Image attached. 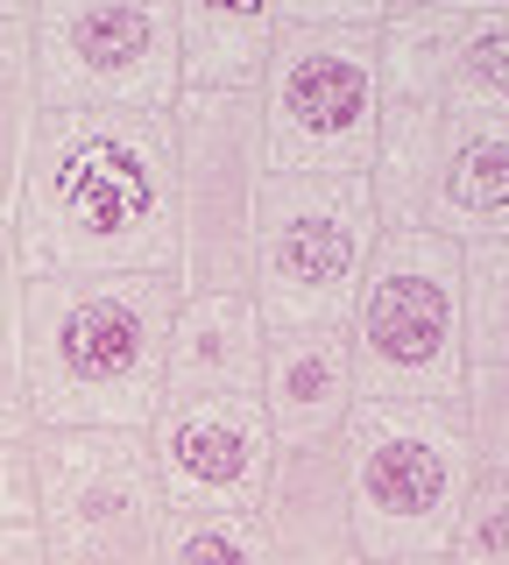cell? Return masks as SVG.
<instances>
[{
  "label": "cell",
  "mask_w": 509,
  "mask_h": 565,
  "mask_svg": "<svg viewBox=\"0 0 509 565\" xmlns=\"http://www.w3.org/2000/svg\"><path fill=\"white\" fill-rule=\"evenodd\" d=\"M22 276H178L170 114H50L8 212Z\"/></svg>",
  "instance_id": "obj_1"
},
{
  "label": "cell",
  "mask_w": 509,
  "mask_h": 565,
  "mask_svg": "<svg viewBox=\"0 0 509 565\" xmlns=\"http://www.w3.org/2000/svg\"><path fill=\"white\" fill-rule=\"evenodd\" d=\"M178 276H43L29 282V417L36 431H149Z\"/></svg>",
  "instance_id": "obj_2"
},
{
  "label": "cell",
  "mask_w": 509,
  "mask_h": 565,
  "mask_svg": "<svg viewBox=\"0 0 509 565\" xmlns=\"http://www.w3.org/2000/svg\"><path fill=\"white\" fill-rule=\"evenodd\" d=\"M340 452L361 558H446L474 488L460 403H354Z\"/></svg>",
  "instance_id": "obj_3"
},
{
  "label": "cell",
  "mask_w": 509,
  "mask_h": 565,
  "mask_svg": "<svg viewBox=\"0 0 509 565\" xmlns=\"http://www.w3.org/2000/svg\"><path fill=\"white\" fill-rule=\"evenodd\" d=\"M361 403H460V247L438 234H390L382 226L368 276L347 311Z\"/></svg>",
  "instance_id": "obj_4"
},
{
  "label": "cell",
  "mask_w": 509,
  "mask_h": 565,
  "mask_svg": "<svg viewBox=\"0 0 509 565\" xmlns=\"http://www.w3.org/2000/svg\"><path fill=\"white\" fill-rule=\"evenodd\" d=\"M382 241V212L368 170H276L255 220L248 297L269 332L347 326L368 255Z\"/></svg>",
  "instance_id": "obj_5"
},
{
  "label": "cell",
  "mask_w": 509,
  "mask_h": 565,
  "mask_svg": "<svg viewBox=\"0 0 509 565\" xmlns=\"http://www.w3.org/2000/svg\"><path fill=\"white\" fill-rule=\"evenodd\" d=\"M178 141V290H241L255 276V220L269 191V135L262 99H199L170 106Z\"/></svg>",
  "instance_id": "obj_6"
},
{
  "label": "cell",
  "mask_w": 509,
  "mask_h": 565,
  "mask_svg": "<svg viewBox=\"0 0 509 565\" xmlns=\"http://www.w3.org/2000/svg\"><path fill=\"white\" fill-rule=\"evenodd\" d=\"M36 85L50 114H170L178 0H36Z\"/></svg>",
  "instance_id": "obj_7"
},
{
  "label": "cell",
  "mask_w": 509,
  "mask_h": 565,
  "mask_svg": "<svg viewBox=\"0 0 509 565\" xmlns=\"http://www.w3.org/2000/svg\"><path fill=\"white\" fill-rule=\"evenodd\" d=\"M375 35L382 29L276 22L269 78H262L269 170H368V156H375V120H382Z\"/></svg>",
  "instance_id": "obj_8"
},
{
  "label": "cell",
  "mask_w": 509,
  "mask_h": 565,
  "mask_svg": "<svg viewBox=\"0 0 509 565\" xmlns=\"http://www.w3.org/2000/svg\"><path fill=\"white\" fill-rule=\"evenodd\" d=\"M43 565H156L163 488L142 431H36Z\"/></svg>",
  "instance_id": "obj_9"
},
{
  "label": "cell",
  "mask_w": 509,
  "mask_h": 565,
  "mask_svg": "<svg viewBox=\"0 0 509 565\" xmlns=\"http://www.w3.org/2000/svg\"><path fill=\"white\" fill-rule=\"evenodd\" d=\"M163 509H234L255 516L276 467V438L255 396H163L142 431Z\"/></svg>",
  "instance_id": "obj_10"
},
{
  "label": "cell",
  "mask_w": 509,
  "mask_h": 565,
  "mask_svg": "<svg viewBox=\"0 0 509 565\" xmlns=\"http://www.w3.org/2000/svg\"><path fill=\"white\" fill-rule=\"evenodd\" d=\"M255 516H262V537H269V565H368L354 544L340 438H326V446H276V467H269Z\"/></svg>",
  "instance_id": "obj_11"
},
{
  "label": "cell",
  "mask_w": 509,
  "mask_h": 565,
  "mask_svg": "<svg viewBox=\"0 0 509 565\" xmlns=\"http://www.w3.org/2000/svg\"><path fill=\"white\" fill-rule=\"evenodd\" d=\"M255 403H262V417H269L276 446H326V438H340L347 417H354V403H361L347 332L340 326L269 332Z\"/></svg>",
  "instance_id": "obj_12"
},
{
  "label": "cell",
  "mask_w": 509,
  "mask_h": 565,
  "mask_svg": "<svg viewBox=\"0 0 509 565\" xmlns=\"http://www.w3.org/2000/svg\"><path fill=\"white\" fill-rule=\"evenodd\" d=\"M262 347H269V326H262L255 297H241V290L178 297L170 353H163V396H178V403H191V396H255Z\"/></svg>",
  "instance_id": "obj_13"
},
{
  "label": "cell",
  "mask_w": 509,
  "mask_h": 565,
  "mask_svg": "<svg viewBox=\"0 0 509 565\" xmlns=\"http://www.w3.org/2000/svg\"><path fill=\"white\" fill-rule=\"evenodd\" d=\"M417 234L453 247L509 241V120H453L446 156L417 212Z\"/></svg>",
  "instance_id": "obj_14"
},
{
  "label": "cell",
  "mask_w": 509,
  "mask_h": 565,
  "mask_svg": "<svg viewBox=\"0 0 509 565\" xmlns=\"http://www.w3.org/2000/svg\"><path fill=\"white\" fill-rule=\"evenodd\" d=\"M276 22L269 8H199L178 0V78L199 99H262Z\"/></svg>",
  "instance_id": "obj_15"
},
{
  "label": "cell",
  "mask_w": 509,
  "mask_h": 565,
  "mask_svg": "<svg viewBox=\"0 0 509 565\" xmlns=\"http://www.w3.org/2000/svg\"><path fill=\"white\" fill-rule=\"evenodd\" d=\"M467 22H474V0H390L375 35L382 106H446V78Z\"/></svg>",
  "instance_id": "obj_16"
},
{
  "label": "cell",
  "mask_w": 509,
  "mask_h": 565,
  "mask_svg": "<svg viewBox=\"0 0 509 565\" xmlns=\"http://www.w3.org/2000/svg\"><path fill=\"white\" fill-rule=\"evenodd\" d=\"M446 106H382L368 191H375V212L390 234H417V212H425V191L438 177V156H446Z\"/></svg>",
  "instance_id": "obj_17"
},
{
  "label": "cell",
  "mask_w": 509,
  "mask_h": 565,
  "mask_svg": "<svg viewBox=\"0 0 509 565\" xmlns=\"http://www.w3.org/2000/svg\"><path fill=\"white\" fill-rule=\"evenodd\" d=\"M36 0H0V220L22 199V170L43 128V85H36Z\"/></svg>",
  "instance_id": "obj_18"
},
{
  "label": "cell",
  "mask_w": 509,
  "mask_h": 565,
  "mask_svg": "<svg viewBox=\"0 0 509 565\" xmlns=\"http://www.w3.org/2000/svg\"><path fill=\"white\" fill-rule=\"evenodd\" d=\"M453 120H509V0H474L460 57L446 78Z\"/></svg>",
  "instance_id": "obj_19"
},
{
  "label": "cell",
  "mask_w": 509,
  "mask_h": 565,
  "mask_svg": "<svg viewBox=\"0 0 509 565\" xmlns=\"http://www.w3.org/2000/svg\"><path fill=\"white\" fill-rule=\"evenodd\" d=\"M460 347L467 367H509V241L460 247Z\"/></svg>",
  "instance_id": "obj_20"
},
{
  "label": "cell",
  "mask_w": 509,
  "mask_h": 565,
  "mask_svg": "<svg viewBox=\"0 0 509 565\" xmlns=\"http://www.w3.org/2000/svg\"><path fill=\"white\" fill-rule=\"evenodd\" d=\"M156 565H269V537L262 516L234 509H163Z\"/></svg>",
  "instance_id": "obj_21"
},
{
  "label": "cell",
  "mask_w": 509,
  "mask_h": 565,
  "mask_svg": "<svg viewBox=\"0 0 509 565\" xmlns=\"http://www.w3.org/2000/svg\"><path fill=\"white\" fill-rule=\"evenodd\" d=\"M29 276L14 255V234L0 220V438H29Z\"/></svg>",
  "instance_id": "obj_22"
},
{
  "label": "cell",
  "mask_w": 509,
  "mask_h": 565,
  "mask_svg": "<svg viewBox=\"0 0 509 565\" xmlns=\"http://www.w3.org/2000/svg\"><path fill=\"white\" fill-rule=\"evenodd\" d=\"M446 565H509V473H474Z\"/></svg>",
  "instance_id": "obj_23"
},
{
  "label": "cell",
  "mask_w": 509,
  "mask_h": 565,
  "mask_svg": "<svg viewBox=\"0 0 509 565\" xmlns=\"http://www.w3.org/2000/svg\"><path fill=\"white\" fill-rule=\"evenodd\" d=\"M460 431H467L474 473H509V367H467Z\"/></svg>",
  "instance_id": "obj_24"
},
{
  "label": "cell",
  "mask_w": 509,
  "mask_h": 565,
  "mask_svg": "<svg viewBox=\"0 0 509 565\" xmlns=\"http://www.w3.org/2000/svg\"><path fill=\"white\" fill-rule=\"evenodd\" d=\"M36 438V431H29ZM29 438H0V530H22L36 523L43 481H36V446Z\"/></svg>",
  "instance_id": "obj_25"
},
{
  "label": "cell",
  "mask_w": 509,
  "mask_h": 565,
  "mask_svg": "<svg viewBox=\"0 0 509 565\" xmlns=\"http://www.w3.org/2000/svg\"><path fill=\"white\" fill-rule=\"evenodd\" d=\"M0 565H43V537H36V523L0 530Z\"/></svg>",
  "instance_id": "obj_26"
},
{
  "label": "cell",
  "mask_w": 509,
  "mask_h": 565,
  "mask_svg": "<svg viewBox=\"0 0 509 565\" xmlns=\"http://www.w3.org/2000/svg\"><path fill=\"white\" fill-rule=\"evenodd\" d=\"M368 565H446V558H368Z\"/></svg>",
  "instance_id": "obj_27"
}]
</instances>
